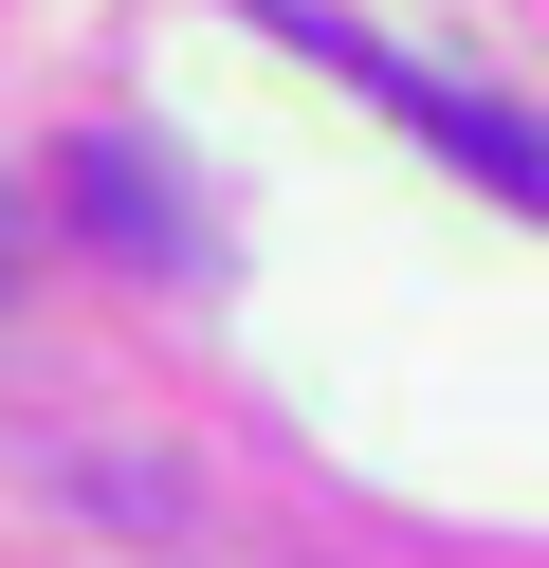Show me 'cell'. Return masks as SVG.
I'll use <instances>...</instances> for the list:
<instances>
[{
	"label": "cell",
	"instance_id": "obj_2",
	"mask_svg": "<svg viewBox=\"0 0 549 568\" xmlns=\"http://www.w3.org/2000/svg\"><path fill=\"white\" fill-rule=\"evenodd\" d=\"M92 221L146 239V257H183V221H165V184H146V148H92Z\"/></svg>",
	"mask_w": 549,
	"mask_h": 568
},
{
	"label": "cell",
	"instance_id": "obj_1",
	"mask_svg": "<svg viewBox=\"0 0 549 568\" xmlns=\"http://www.w3.org/2000/svg\"><path fill=\"white\" fill-rule=\"evenodd\" d=\"M275 19H293V38L329 55V74H366V92H385V111L421 129L439 165H476L495 202H531V221H549V129H531V111H495V92H439V74H403V55H366L348 19H312V0H275Z\"/></svg>",
	"mask_w": 549,
	"mask_h": 568
},
{
	"label": "cell",
	"instance_id": "obj_3",
	"mask_svg": "<svg viewBox=\"0 0 549 568\" xmlns=\"http://www.w3.org/2000/svg\"><path fill=\"white\" fill-rule=\"evenodd\" d=\"M0 275H19V221H0Z\"/></svg>",
	"mask_w": 549,
	"mask_h": 568
}]
</instances>
